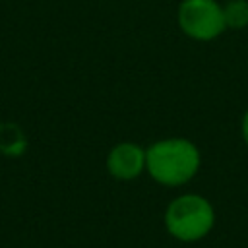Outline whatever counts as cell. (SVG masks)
<instances>
[{"label": "cell", "mask_w": 248, "mask_h": 248, "mask_svg": "<svg viewBox=\"0 0 248 248\" xmlns=\"http://www.w3.org/2000/svg\"><path fill=\"white\" fill-rule=\"evenodd\" d=\"M25 136L16 124H0V151L6 155H19L25 151Z\"/></svg>", "instance_id": "obj_5"}, {"label": "cell", "mask_w": 248, "mask_h": 248, "mask_svg": "<svg viewBox=\"0 0 248 248\" xmlns=\"http://www.w3.org/2000/svg\"><path fill=\"white\" fill-rule=\"evenodd\" d=\"M227 29H242L248 25V0H231L223 6Z\"/></svg>", "instance_id": "obj_6"}, {"label": "cell", "mask_w": 248, "mask_h": 248, "mask_svg": "<svg viewBox=\"0 0 248 248\" xmlns=\"http://www.w3.org/2000/svg\"><path fill=\"white\" fill-rule=\"evenodd\" d=\"M200 149L184 138H169L145 149V170L163 186H182L200 170Z\"/></svg>", "instance_id": "obj_1"}, {"label": "cell", "mask_w": 248, "mask_h": 248, "mask_svg": "<svg viewBox=\"0 0 248 248\" xmlns=\"http://www.w3.org/2000/svg\"><path fill=\"white\" fill-rule=\"evenodd\" d=\"M215 225V209L200 194L174 198L165 211V229L180 242H196L209 234Z\"/></svg>", "instance_id": "obj_2"}, {"label": "cell", "mask_w": 248, "mask_h": 248, "mask_svg": "<svg viewBox=\"0 0 248 248\" xmlns=\"http://www.w3.org/2000/svg\"><path fill=\"white\" fill-rule=\"evenodd\" d=\"M240 132H242V140H244V143L248 145V110H246V112H244V116H242Z\"/></svg>", "instance_id": "obj_7"}, {"label": "cell", "mask_w": 248, "mask_h": 248, "mask_svg": "<svg viewBox=\"0 0 248 248\" xmlns=\"http://www.w3.org/2000/svg\"><path fill=\"white\" fill-rule=\"evenodd\" d=\"M145 169V149L132 141L116 143L107 155V170L116 180H134Z\"/></svg>", "instance_id": "obj_4"}, {"label": "cell", "mask_w": 248, "mask_h": 248, "mask_svg": "<svg viewBox=\"0 0 248 248\" xmlns=\"http://www.w3.org/2000/svg\"><path fill=\"white\" fill-rule=\"evenodd\" d=\"M178 27L194 41L217 39L227 29L223 6L217 0H182L178 6Z\"/></svg>", "instance_id": "obj_3"}]
</instances>
